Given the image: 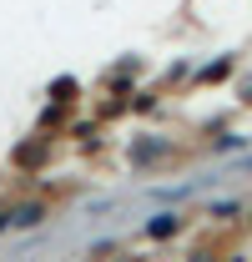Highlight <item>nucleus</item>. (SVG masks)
Listing matches in <instances>:
<instances>
[{
  "instance_id": "obj_1",
  "label": "nucleus",
  "mask_w": 252,
  "mask_h": 262,
  "mask_svg": "<svg viewBox=\"0 0 252 262\" xmlns=\"http://www.w3.org/2000/svg\"><path fill=\"white\" fill-rule=\"evenodd\" d=\"M177 227V222H172V217H157V222H152V237H166V232Z\"/></svg>"
}]
</instances>
